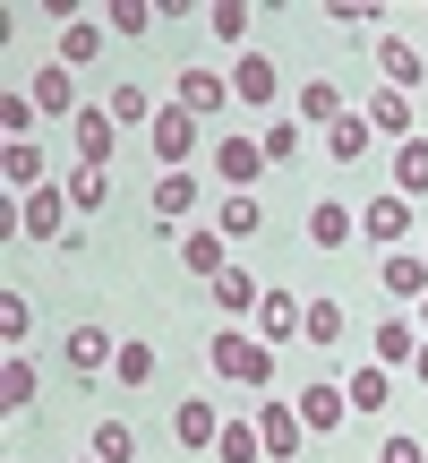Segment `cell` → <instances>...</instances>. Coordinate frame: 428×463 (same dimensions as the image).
<instances>
[{
  "label": "cell",
  "instance_id": "4dcf8cb0",
  "mask_svg": "<svg viewBox=\"0 0 428 463\" xmlns=\"http://www.w3.org/2000/svg\"><path fill=\"white\" fill-rule=\"evenodd\" d=\"M112 378H120V386H154V344H146V335H129V344H120Z\"/></svg>",
  "mask_w": 428,
  "mask_h": 463
},
{
  "label": "cell",
  "instance_id": "2e32d148",
  "mask_svg": "<svg viewBox=\"0 0 428 463\" xmlns=\"http://www.w3.org/2000/svg\"><path fill=\"white\" fill-rule=\"evenodd\" d=\"M172 103H181V112H223V69H181V86H172Z\"/></svg>",
  "mask_w": 428,
  "mask_h": 463
},
{
  "label": "cell",
  "instance_id": "603a6c76",
  "mask_svg": "<svg viewBox=\"0 0 428 463\" xmlns=\"http://www.w3.org/2000/svg\"><path fill=\"white\" fill-rule=\"evenodd\" d=\"M351 232H360V223H351V206H334V198L309 206V241L317 249H351Z\"/></svg>",
  "mask_w": 428,
  "mask_h": 463
},
{
  "label": "cell",
  "instance_id": "83f0119b",
  "mask_svg": "<svg viewBox=\"0 0 428 463\" xmlns=\"http://www.w3.org/2000/svg\"><path fill=\"white\" fill-rule=\"evenodd\" d=\"M214 455H223V463H265V438H257V420H223Z\"/></svg>",
  "mask_w": 428,
  "mask_h": 463
},
{
  "label": "cell",
  "instance_id": "ffe728a7",
  "mask_svg": "<svg viewBox=\"0 0 428 463\" xmlns=\"http://www.w3.org/2000/svg\"><path fill=\"white\" fill-rule=\"evenodd\" d=\"M368 146H377V129H368L360 112H343V120L326 129V155H334V164H368Z\"/></svg>",
  "mask_w": 428,
  "mask_h": 463
},
{
  "label": "cell",
  "instance_id": "7c38bea8",
  "mask_svg": "<svg viewBox=\"0 0 428 463\" xmlns=\"http://www.w3.org/2000/svg\"><path fill=\"white\" fill-rule=\"evenodd\" d=\"M112 361H120L112 326H69V369H78V378H95V369H112Z\"/></svg>",
  "mask_w": 428,
  "mask_h": 463
},
{
  "label": "cell",
  "instance_id": "6da1fadb",
  "mask_svg": "<svg viewBox=\"0 0 428 463\" xmlns=\"http://www.w3.org/2000/svg\"><path fill=\"white\" fill-rule=\"evenodd\" d=\"M206 361H214V378H231V386H274V352L257 344V326H214Z\"/></svg>",
  "mask_w": 428,
  "mask_h": 463
},
{
  "label": "cell",
  "instance_id": "836d02e7",
  "mask_svg": "<svg viewBox=\"0 0 428 463\" xmlns=\"http://www.w3.org/2000/svg\"><path fill=\"white\" fill-rule=\"evenodd\" d=\"M103 112H112V120H146V129H154V112H163V103H154L146 86H112V103H103Z\"/></svg>",
  "mask_w": 428,
  "mask_h": 463
},
{
  "label": "cell",
  "instance_id": "b9f144b4",
  "mask_svg": "<svg viewBox=\"0 0 428 463\" xmlns=\"http://www.w3.org/2000/svg\"><path fill=\"white\" fill-rule=\"evenodd\" d=\"M377 463H428V447H420V438H386Z\"/></svg>",
  "mask_w": 428,
  "mask_h": 463
},
{
  "label": "cell",
  "instance_id": "52a82bcc",
  "mask_svg": "<svg viewBox=\"0 0 428 463\" xmlns=\"http://www.w3.org/2000/svg\"><path fill=\"white\" fill-rule=\"evenodd\" d=\"M300 309H309V300L265 292V300H257V317H248V326H257V344H265V352H274V344H292V335H300Z\"/></svg>",
  "mask_w": 428,
  "mask_h": 463
},
{
  "label": "cell",
  "instance_id": "d4e9b609",
  "mask_svg": "<svg viewBox=\"0 0 428 463\" xmlns=\"http://www.w3.org/2000/svg\"><path fill=\"white\" fill-rule=\"evenodd\" d=\"M377 283H386L395 300H428V258H386Z\"/></svg>",
  "mask_w": 428,
  "mask_h": 463
},
{
  "label": "cell",
  "instance_id": "ac0fdd59",
  "mask_svg": "<svg viewBox=\"0 0 428 463\" xmlns=\"http://www.w3.org/2000/svg\"><path fill=\"white\" fill-rule=\"evenodd\" d=\"M103 34H112L103 17H69V26H60V52H51V61H60V69H86V61L103 52Z\"/></svg>",
  "mask_w": 428,
  "mask_h": 463
},
{
  "label": "cell",
  "instance_id": "d6986e66",
  "mask_svg": "<svg viewBox=\"0 0 428 463\" xmlns=\"http://www.w3.org/2000/svg\"><path fill=\"white\" fill-rule=\"evenodd\" d=\"M0 181L26 198V189H43V146L34 137H9V155H0Z\"/></svg>",
  "mask_w": 428,
  "mask_h": 463
},
{
  "label": "cell",
  "instance_id": "f35d334b",
  "mask_svg": "<svg viewBox=\"0 0 428 463\" xmlns=\"http://www.w3.org/2000/svg\"><path fill=\"white\" fill-rule=\"evenodd\" d=\"M223 232H231V241L257 232V198H248V189H223Z\"/></svg>",
  "mask_w": 428,
  "mask_h": 463
},
{
  "label": "cell",
  "instance_id": "ee69618b",
  "mask_svg": "<svg viewBox=\"0 0 428 463\" xmlns=\"http://www.w3.org/2000/svg\"><path fill=\"white\" fill-rule=\"evenodd\" d=\"M420 326H428V309H420Z\"/></svg>",
  "mask_w": 428,
  "mask_h": 463
},
{
  "label": "cell",
  "instance_id": "5bb4252c",
  "mask_svg": "<svg viewBox=\"0 0 428 463\" xmlns=\"http://www.w3.org/2000/svg\"><path fill=\"white\" fill-rule=\"evenodd\" d=\"M368 352H377V369H403L420 352V317H377V335H368Z\"/></svg>",
  "mask_w": 428,
  "mask_h": 463
},
{
  "label": "cell",
  "instance_id": "9a60e30c",
  "mask_svg": "<svg viewBox=\"0 0 428 463\" xmlns=\"http://www.w3.org/2000/svg\"><path fill=\"white\" fill-rule=\"evenodd\" d=\"M377 69H386V86H395V95H412V86L428 78V52H412L403 34H386V43H377Z\"/></svg>",
  "mask_w": 428,
  "mask_h": 463
},
{
  "label": "cell",
  "instance_id": "d590c367",
  "mask_svg": "<svg viewBox=\"0 0 428 463\" xmlns=\"http://www.w3.org/2000/svg\"><path fill=\"white\" fill-rule=\"evenodd\" d=\"M137 455V430H129V420H103V430H95V463H129Z\"/></svg>",
  "mask_w": 428,
  "mask_h": 463
},
{
  "label": "cell",
  "instance_id": "60d3db41",
  "mask_svg": "<svg viewBox=\"0 0 428 463\" xmlns=\"http://www.w3.org/2000/svg\"><path fill=\"white\" fill-rule=\"evenodd\" d=\"M214 34H223V43H240V34H248V9H240V0H214Z\"/></svg>",
  "mask_w": 428,
  "mask_h": 463
},
{
  "label": "cell",
  "instance_id": "3957f363",
  "mask_svg": "<svg viewBox=\"0 0 428 463\" xmlns=\"http://www.w3.org/2000/svg\"><path fill=\"white\" fill-rule=\"evenodd\" d=\"M26 95H34V112H43V120H78V112H86V103H78V69H60V61L34 69Z\"/></svg>",
  "mask_w": 428,
  "mask_h": 463
},
{
  "label": "cell",
  "instance_id": "f546056e",
  "mask_svg": "<svg viewBox=\"0 0 428 463\" xmlns=\"http://www.w3.org/2000/svg\"><path fill=\"white\" fill-rule=\"evenodd\" d=\"M300 120H326V129H334V120H343V86L309 78V86H300Z\"/></svg>",
  "mask_w": 428,
  "mask_h": 463
},
{
  "label": "cell",
  "instance_id": "277c9868",
  "mask_svg": "<svg viewBox=\"0 0 428 463\" xmlns=\"http://www.w3.org/2000/svg\"><path fill=\"white\" fill-rule=\"evenodd\" d=\"M146 137H154V155H163V172H181V164H189V146H198V112H181V103H163Z\"/></svg>",
  "mask_w": 428,
  "mask_h": 463
},
{
  "label": "cell",
  "instance_id": "ba28073f",
  "mask_svg": "<svg viewBox=\"0 0 428 463\" xmlns=\"http://www.w3.org/2000/svg\"><path fill=\"white\" fill-rule=\"evenodd\" d=\"M172 438H181V447H189V455H206V447H214V438H223V412H214V403H206V395H189V403H181V412H172Z\"/></svg>",
  "mask_w": 428,
  "mask_h": 463
},
{
  "label": "cell",
  "instance_id": "5b68a950",
  "mask_svg": "<svg viewBox=\"0 0 428 463\" xmlns=\"http://www.w3.org/2000/svg\"><path fill=\"white\" fill-rule=\"evenodd\" d=\"M26 241H60L69 232V215H78V206H69V189H26Z\"/></svg>",
  "mask_w": 428,
  "mask_h": 463
},
{
  "label": "cell",
  "instance_id": "8d00e7d4",
  "mask_svg": "<svg viewBox=\"0 0 428 463\" xmlns=\"http://www.w3.org/2000/svg\"><path fill=\"white\" fill-rule=\"evenodd\" d=\"M257 155L265 164H300V120H274V129L257 137Z\"/></svg>",
  "mask_w": 428,
  "mask_h": 463
},
{
  "label": "cell",
  "instance_id": "484cf974",
  "mask_svg": "<svg viewBox=\"0 0 428 463\" xmlns=\"http://www.w3.org/2000/svg\"><path fill=\"white\" fill-rule=\"evenodd\" d=\"M189 206H198V181H189V172H163V181H154V223H181Z\"/></svg>",
  "mask_w": 428,
  "mask_h": 463
},
{
  "label": "cell",
  "instance_id": "7a4b0ae2",
  "mask_svg": "<svg viewBox=\"0 0 428 463\" xmlns=\"http://www.w3.org/2000/svg\"><path fill=\"white\" fill-rule=\"evenodd\" d=\"M257 438H265V463H292V455H300L309 420L292 412V395H265V403H257Z\"/></svg>",
  "mask_w": 428,
  "mask_h": 463
},
{
  "label": "cell",
  "instance_id": "44dd1931",
  "mask_svg": "<svg viewBox=\"0 0 428 463\" xmlns=\"http://www.w3.org/2000/svg\"><path fill=\"white\" fill-rule=\"evenodd\" d=\"M214 164H223V189H248L265 172V155H257V137H223L214 146Z\"/></svg>",
  "mask_w": 428,
  "mask_h": 463
},
{
  "label": "cell",
  "instance_id": "7402d4cb",
  "mask_svg": "<svg viewBox=\"0 0 428 463\" xmlns=\"http://www.w3.org/2000/svg\"><path fill=\"white\" fill-rule=\"evenodd\" d=\"M343 395H351V412H360V420H377V412H386V403H395V378H386V369H377V361H368V369H360V378H351V386H343Z\"/></svg>",
  "mask_w": 428,
  "mask_h": 463
},
{
  "label": "cell",
  "instance_id": "8fae6325",
  "mask_svg": "<svg viewBox=\"0 0 428 463\" xmlns=\"http://www.w3.org/2000/svg\"><path fill=\"white\" fill-rule=\"evenodd\" d=\"M69 129H78V164H95V172L112 164V137H120V120H112V112H95V103H86Z\"/></svg>",
  "mask_w": 428,
  "mask_h": 463
},
{
  "label": "cell",
  "instance_id": "e0dca14e",
  "mask_svg": "<svg viewBox=\"0 0 428 463\" xmlns=\"http://www.w3.org/2000/svg\"><path fill=\"white\" fill-rule=\"evenodd\" d=\"M214 300H223V326H240V317H257V275H240V266H223V275H214Z\"/></svg>",
  "mask_w": 428,
  "mask_h": 463
},
{
  "label": "cell",
  "instance_id": "4fadbf2b",
  "mask_svg": "<svg viewBox=\"0 0 428 463\" xmlns=\"http://www.w3.org/2000/svg\"><path fill=\"white\" fill-rule=\"evenodd\" d=\"M360 120H368V129H377V137H395V146H403V137H420V129H412V95H395V86H377Z\"/></svg>",
  "mask_w": 428,
  "mask_h": 463
},
{
  "label": "cell",
  "instance_id": "ab89813d",
  "mask_svg": "<svg viewBox=\"0 0 428 463\" xmlns=\"http://www.w3.org/2000/svg\"><path fill=\"white\" fill-rule=\"evenodd\" d=\"M103 26H112V34H146L154 9H146V0H112V9H103Z\"/></svg>",
  "mask_w": 428,
  "mask_h": 463
},
{
  "label": "cell",
  "instance_id": "9c48e42d",
  "mask_svg": "<svg viewBox=\"0 0 428 463\" xmlns=\"http://www.w3.org/2000/svg\"><path fill=\"white\" fill-rule=\"evenodd\" d=\"M231 95H240L248 112H265V103H274V61H265V52H240V61H231Z\"/></svg>",
  "mask_w": 428,
  "mask_h": 463
},
{
  "label": "cell",
  "instance_id": "cb8c5ba5",
  "mask_svg": "<svg viewBox=\"0 0 428 463\" xmlns=\"http://www.w3.org/2000/svg\"><path fill=\"white\" fill-rule=\"evenodd\" d=\"M300 344H343V300L317 292L309 309H300Z\"/></svg>",
  "mask_w": 428,
  "mask_h": 463
},
{
  "label": "cell",
  "instance_id": "e575fe53",
  "mask_svg": "<svg viewBox=\"0 0 428 463\" xmlns=\"http://www.w3.org/2000/svg\"><path fill=\"white\" fill-rule=\"evenodd\" d=\"M0 335H9V352L34 335V300H26V292H0Z\"/></svg>",
  "mask_w": 428,
  "mask_h": 463
},
{
  "label": "cell",
  "instance_id": "f1b7e54d",
  "mask_svg": "<svg viewBox=\"0 0 428 463\" xmlns=\"http://www.w3.org/2000/svg\"><path fill=\"white\" fill-rule=\"evenodd\" d=\"M412 189H428V137H403L395 146V198H412Z\"/></svg>",
  "mask_w": 428,
  "mask_h": 463
},
{
  "label": "cell",
  "instance_id": "4316f807",
  "mask_svg": "<svg viewBox=\"0 0 428 463\" xmlns=\"http://www.w3.org/2000/svg\"><path fill=\"white\" fill-rule=\"evenodd\" d=\"M181 266H189V275H206V283H214V275L231 266V258H223V232H189V241H181Z\"/></svg>",
  "mask_w": 428,
  "mask_h": 463
},
{
  "label": "cell",
  "instance_id": "d6a6232c",
  "mask_svg": "<svg viewBox=\"0 0 428 463\" xmlns=\"http://www.w3.org/2000/svg\"><path fill=\"white\" fill-rule=\"evenodd\" d=\"M103 198H112V181H103L95 164H78V172H69V206H78V215H95Z\"/></svg>",
  "mask_w": 428,
  "mask_h": 463
},
{
  "label": "cell",
  "instance_id": "74e56055",
  "mask_svg": "<svg viewBox=\"0 0 428 463\" xmlns=\"http://www.w3.org/2000/svg\"><path fill=\"white\" fill-rule=\"evenodd\" d=\"M0 120H9V137H34V120H43V112H34L26 86H9V95H0Z\"/></svg>",
  "mask_w": 428,
  "mask_h": 463
},
{
  "label": "cell",
  "instance_id": "7bdbcfd3",
  "mask_svg": "<svg viewBox=\"0 0 428 463\" xmlns=\"http://www.w3.org/2000/svg\"><path fill=\"white\" fill-rule=\"evenodd\" d=\"M412 369H420V386H428V335H420V352H412Z\"/></svg>",
  "mask_w": 428,
  "mask_h": 463
},
{
  "label": "cell",
  "instance_id": "8992f818",
  "mask_svg": "<svg viewBox=\"0 0 428 463\" xmlns=\"http://www.w3.org/2000/svg\"><path fill=\"white\" fill-rule=\"evenodd\" d=\"M360 232H368L377 249H395L403 232H412V198H395V189H377V198L360 206Z\"/></svg>",
  "mask_w": 428,
  "mask_h": 463
},
{
  "label": "cell",
  "instance_id": "1f68e13d",
  "mask_svg": "<svg viewBox=\"0 0 428 463\" xmlns=\"http://www.w3.org/2000/svg\"><path fill=\"white\" fill-rule=\"evenodd\" d=\"M26 403H34V361L9 352V369H0V412H26Z\"/></svg>",
  "mask_w": 428,
  "mask_h": 463
},
{
  "label": "cell",
  "instance_id": "30bf717a",
  "mask_svg": "<svg viewBox=\"0 0 428 463\" xmlns=\"http://www.w3.org/2000/svg\"><path fill=\"white\" fill-rule=\"evenodd\" d=\"M292 412L309 420V430H343V420H351V395H343V386H300Z\"/></svg>",
  "mask_w": 428,
  "mask_h": 463
}]
</instances>
